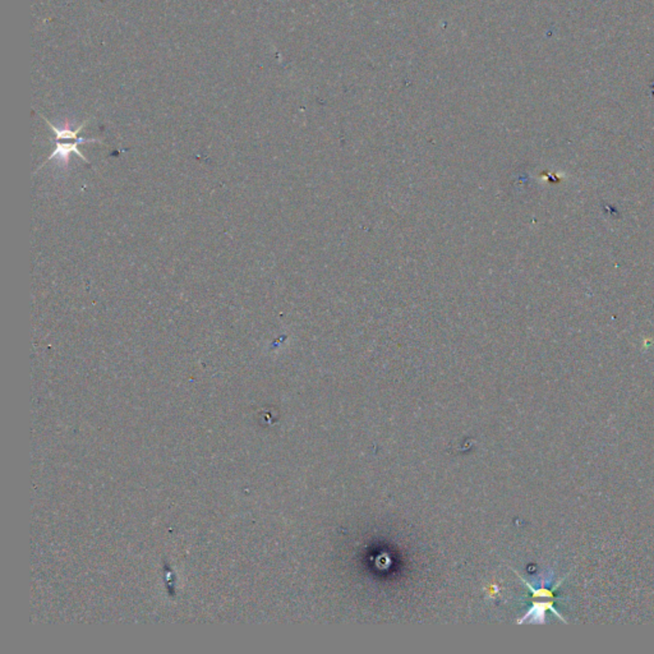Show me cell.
<instances>
[{
  "label": "cell",
  "instance_id": "6da1fadb",
  "mask_svg": "<svg viewBox=\"0 0 654 654\" xmlns=\"http://www.w3.org/2000/svg\"><path fill=\"white\" fill-rule=\"evenodd\" d=\"M547 611H551L557 619L564 621V624H567V621L564 619V616L560 615L558 611L553 607V601L533 602L529 611L523 616L522 619L518 620V624L522 625L527 621L533 622V624H546V612Z\"/></svg>",
  "mask_w": 654,
  "mask_h": 654
},
{
  "label": "cell",
  "instance_id": "7a4b0ae2",
  "mask_svg": "<svg viewBox=\"0 0 654 654\" xmlns=\"http://www.w3.org/2000/svg\"><path fill=\"white\" fill-rule=\"evenodd\" d=\"M92 142H101L96 140V138H91V140H86V138H76V140H71L70 142L64 141H56V149L54 151L53 154L49 156V159L52 160L58 158L59 162L63 164V165H67L68 161H70V155L72 152L77 154L80 156L81 159L83 160L85 162H89L86 156L78 150V145L81 143H92Z\"/></svg>",
  "mask_w": 654,
  "mask_h": 654
}]
</instances>
